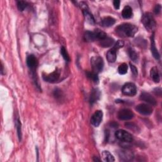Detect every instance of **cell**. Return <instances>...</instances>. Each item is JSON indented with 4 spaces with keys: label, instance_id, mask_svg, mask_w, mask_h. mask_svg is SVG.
<instances>
[{
    "label": "cell",
    "instance_id": "obj_1",
    "mask_svg": "<svg viewBox=\"0 0 162 162\" xmlns=\"http://www.w3.org/2000/svg\"><path fill=\"white\" fill-rule=\"evenodd\" d=\"M137 30L138 29L136 26L129 23L121 24L115 29L117 34L120 37H134L137 32Z\"/></svg>",
    "mask_w": 162,
    "mask_h": 162
},
{
    "label": "cell",
    "instance_id": "obj_10",
    "mask_svg": "<svg viewBox=\"0 0 162 162\" xmlns=\"http://www.w3.org/2000/svg\"><path fill=\"white\" fill-rule=\"evenodd\" d=\"M60 76V72L58 70H56L50 74L43 76V79L48 83H54L58 81Z\"/></svg>",
    "mask_w": 162,
    "mask_h": 162
},
{
    "label": "cell",
    "instance_id": "obj_27",
    "mask_svg": "<svg viewBox=\"0 0 162 162\" xmlns=\"http://www.w3.org/2000/svg\"><path fill=\"white\" fill-rule=\"evenodd\" d=\"M127 70H128V65L125 63L121 64L118 68V73L120 75L126 74L127 73Z\"/></svg>",
    "mask_w": 162,
    "mask_h": 162
},
{
    "label": "cell",
    "instance_id": "obj_33",
    "mask_svg": "<svg viewBox=\"0 0 162 162\" xmlns=\"http://www.w3.org/2000/svg\"><path fill=\"white\" fill-rule=\"evenodd\" d=\"M130 67H131V72L132 73V74L135 76H137V74H138V72H137V68L132 63H130Z\"/></svg>",
    "mask_w": 162,
    "mask_h": 162
},
{
    "label": "cell",
    "instance_id": "obj_37",
    "mask_svg": "<svg viewBox=\"0 0 162 162\" xmlns=\"http://www.w3.org/2000/svg\"><path fill=\"white\" fill-rule=\"evenodd\" d=\"M1 67H2V70H1L2 74H3V63H2V66H1Z\"/></svg>",
    "mask_w": 162,
    "mask_h": 162
},
{
    "label": "cell",
    "instance_id": "obj_32",
    "mask_svg": "<svg viewBox=\"0 0 162 162\" xmlns=\"http://www.w3.org/2000/svg\"><path fill=\"white\" fill-rule=\"evenodd\" d=\"M54 96L57 99H60L62 98V92L60 90H58V89H56V90H55L54 91Z\"/></svg>",
    "mask_w": 162,
    "mask_h": 162
},
{
    "label": "cell",
    "instance_id": "obj_9",
    "mask_svg": "<svg viewBox=\"0 0 162 162\" xmlns=\"http://www.w3.org/2000/svg\"><path fill=\"white\" fill-rule=\"evenodd\" d=\"M80 6H81V7L83 8V14L84 16V18L86 19V21L87 23L93 25V24L95 23V20H94L93 15L90 12V11H89L87 5L84 3H81Z\"/></svg>",
    "mask_w": 162,
    "mask_h": 162
},
{
    "label": "cell",
    "instance_id": "obj_8",
    "mask_svg": "<svg viewBox=\"0 0 162 162\" xmlns=\"http://www.w3.org/2000/svg\"><path fill=\"white\" fill-rule=\"evenodd\" d=\"M103 117V113L101 110H97L91 118V123L95 127H98L101 124Z\"/></svg>",
    "mask_w": 162,
    "mask_h": 162
},
{
    "label": "cell",
    "instance_id": "obj_5",
    "mask_svg": "<svg viewBox=\"0 0 162 162\" xmlns=\"http://www.w3.org/2000/svg\"><path fill=\"white\" fill-rule=\"evenodd\" d=\"M122 92L124 95L133 96L137 93V87L134 84L129 83L124 85L122 89Z\"/></svg>",
    "mask_w": 162,
    "mask_h": 162
},
{
    "label": "cell",
    "instance_id": "obj_24",
    "mask_svg": "<svg viewBox=\"0 0 162 162\" xmlns=\"http://www.w3.org/2000/svg\"><path fill=\"white\" fill-rule=\"evenodd\" d=\"M84 40L87 42H93L96 40V37L94 32L86 31L84 36Z\"/></svg>",
    "mask_w": 162,
    "mask_h": 162
},
{
    "label": "cell",
    "instance_id": "obj_6",
    "mask_svg": "<svg viewBox=\"0 0 162 162\" xmlns=\"http://www.w3.org/2000/svg\"><path fill=\"white\" fill-rule=\"evenodd\" d=\"M118 118L120 120H129L133 118L134 113L129 109H122L118 113Z\"/></svg>",
    "mask_w": 162,
    "mask_h": 162
},
{
    "label": "cell",
    "instance_id": "obj_25",
    "mask_svg": "<svg viewBox=\"0 0 162 162\" xmlns=\"http://www.w3.org/2000/svg\"><path fill=\"white\" fill-rule=\"evenodd\" d=\"M15 126L17 128V134L19 141H20L22 139V127H21V122L19 118L15 120Z\"/></svg>",
    "mask_w": 162,
    "mask_h": 162
},
{
    "label": "cell",
    "instance_id": "obj_35",
    "mask_svg": "<svg viewBox=\"0 0 162 162\" xmlns=\"http://www.w3.org/2000/svg\"><path fill=\"white\" fill-rule=\"evenodd\" d=\"M120 2L118 0H115L113 2V6H114L115 9L117 10H118L120 9Z\"/></svg>",
    "mask_w": 162,
    "mask_h": 162
},
{
    "label": "cell",
    "instance_id": "obj_36",
    "mask_svg": "<svg viewBox=\"0 0 162 162\" xmlns=\"http://www.w3.org/2000/svg\"><path fill=\"white\" fill-rule=\"evenodd\" d=\"M154 93H155L156 95L161 96V90L160 88H156L155 90H154Z\"/></svg>",
    "mask_w": 162,
    "mask_h": 162
},
{
    "label": "cell",
    "instance_id": "obj_28",
    "mask_svg": "<svg viewBox=\"0 0 162 162\" xmlns=\"http://www.w3.org/2000/svg\"><path fill=\"white\" fill-rule=\"evenodd\" d=\"M125 125L126 126L127 128H128L129 129H130L131 131H132L135 132H139V127H137V125H136L134 123H130V122H127L125 124Z\"/></svg>",
    "mask_w": 162,
    "mask_h": 162
},
{
    "label": "cell",
    "instance_id": "obj_16",
    "mask_svg": "<svg viewBox=\"0 0 162 162\" xmlns=\"http://www.w3.org/2000/svg\"><path fill=\"white\" fill-rule=\"evenodd\" d=\"M122 15L123 18L125 19H129L132 18L133 16V12H132V8L129 6H125L122 10Z\"/></svg>",
    "mask_w": 162,
    "mask_h": 162
},
{
    "label": "cell",
    "instance_id": "obj_29",
    "mask_svg": "<svg viewBox=\"0 0 162 162\" xmlns=\"http://www.w3.org/2000/svg\"><path fill=\"white\" fill-rule=\"evenodd\" d=\"M17 8L19 11L22 12L26 9V7L27 6V3L23 1H19L17 2Z\"/></svg>",
    "mask_w": 162,
    "mask_h": 162
},
{
    "label": "cell",
    "instance_id": "obj_13",
    "mask_svg": "<svg viewBox=\"0 0 162 162\" xmlns=\"http://www.w3.org/2000/svg\"><path fill=\"white\" fill-rule=\"evenodd\" d=\"M151 53L154 58L157 60L160 59V56L156 48V44L155 41V36H154V34L151 37Z\"/></svg>",
    "mask_w": 162,
    "mask_h": 162
},
{
    "label": "cell",
    "instance_id": "obj_2",
    "mask_svg": "<svg viewBox=\"0 0 162 162\" xmlns=\"http://www.w3.org/2000/svg\"><path fill=\"white\" fill-rule=\"evenodd\" d=\"M142 22L145 29L150 32L154 31L157 27L156 21L150 13H145L142 18Z\"/></svg>",
    "mask_w": 162,
    "mask_h": 162
},
{
    "label": "cell",
    "instance_id": "obj_19",
    "mask_svg": "<svg viewBox=\"0 0 162 162\" xmlns=\"http://www.w3.org/2000/svg\"><path fill=\"white\" fill-rule=\"evenodd\" d=\"M114 43V40L111 37H107L103 40H100V45L103 48H108L112 46Z\"/></svg>",
    "mask_w": 162,
    "mask_h": 162
},
{
    "label": "cell",
    "instance_id": "obj_7",
    "mask_svg": "<svg viewBox=\"0 0 162 162\" xmlns=\"http://www.w3.org/2000/svg\"><path fill=\"white\" fill-rule=\"evenodd\" d=\"M136 111L143 115H150L153 113V108L149 104H139L136 107Z\"/></svg>",
    "mask_w": 162,
    "mask_h": 162
},
{
    "label": "cell",
    "instance_id": "obj_21",
    "mask_svg": "<svg viewBox=\"0 0 162 162\" xmlns=\"http://www.w3.org/2000/svg\"><path fill=\"white\" fill-rule=\"evenodd\" d=\"M128 54L130 58L134 62H137L139 60V55L135 50H134L133 48H130L128 50Z\"/></svg>",
    "mask_w": 162,
    "mask_h": 162
},
{
    "label": "cell",
    "instance_id": "obj_20",
    "mask_svg": "<svg viewBox=\"0 0 162 162\" xmlns=\"http://www.w3.org/2000/svg\"><path fill=\"white\" fill-rule=\"evenodd\" d=\"M107 60L110 63L115 62L117 59V51L112 48L110 50H109L107 54Z\"/></svg>",
    "mask_w": 162,
    "mask_h": 162
},
{
    "label": "cell",
    "instance_id": "obj_4",
    "mask_svg": "<svg viewBox=\"0 0 162 162\" xmlns=\"http://www.w3.org/2000/svg\"><path fill=\"white\" fill-rule=\"evenodd\" d=\"M115 135L117 138L121 141L125 143H131L133 141L132 136L124 130H118L116 131Z\"/></svg>",
    "mask_w": 162,
    "mask_h": 162
},
{
    "label": "cell",
    "instance_id": "obj_23",
    "mask_svg": "<svg viewBox=\"0 0 162 162\" xmlns=\"http://www.w3.org/2000/svg\"><path fill=\"white\" fill-rule=\"evenodd\" d=\"M94 33L95 35V37H96V40H103L104 38H106L107 37V34L105 33L104 32L101 30L100 29H96L94 31Z\"/></svg>",
    "mask_w": 162,
    "mask_h": 162
},
{
    "label": "cell",
    "instance_id": "obj_34",
    "mask_svg": "<svg viewBox=\"0 0 162 162\" xmlns=\"http://www.w3.org/2000/svg\"><path fill=\"white\" fill-rule=\"evenodd\" d=\"M161 6L159 4L157 5L155 7V9H154V12H155V13L157 15L160 14L161 12Z\"/></svg>",
    "mask_w": 162,
    "mask_h": 162
},
{
    "label": "cell",
    "instance_id": "obj_18",
    "mask_svg": "<svg viewBox=\"0 0 162 162\" xmlns=\"http://www.w3.org/2000/svg\"><path fill=\"white\" fill-rule=\"evenodd\" d=\"M119 157L122 161H131L133 158L132 154L127 151H122L119 154Z\"/></svg>",
    "mask_w": 162,
    "mask_h": 162
},
{
    "label": "cell",
    "instance_id": "obj_30",
    "mask_svg": "<svg viewBox=\"0 0 162 162\" xmlns=\"http://www.w3.org/2000/svg\"><path fill=\"white\" fill-rule=\"evenodd\" d=\"M60 53H61V55L63 56V58L65 59V60H66L67 62H70V56H69V54H68L66 49L64 47H62L61 48Z\"/></svg>",
    "mask_w": 162,
    "mask_h": 162
},
{
    "label": "cell",
    "instance_id": "obj_12",
    "mask_svg": "<svg viewBox=\"0 0 162 162\" xmlns=\"http://www.w3.org/2000/svg\"><path fill=\"white\" fill-rule=\"evenodd\" d=\"M27 65L28 67L32 71H34L38 65V61L36 56L30 55L27 58Z\"/></svg>",
    "mask_w": 162,
    "mask_h": 162
},
{
    "label": "cell",
    "instance_id": "obj_17",
    "mask_svg": "<svg viewBox=\"0 0 162 162\" xmlns=\"http://www.w3.org/2000/svg\"><path fill=\"white\" fill-rule=\"evenodd\" d=\"M150 76H151V77L152 78V79L153 80L154 82L156 83H160V77L159 72H158L157 67H154L151 69Z\"/></svg>",
    "mask_w": 162,
    "mask_h": 162
},
{
    "label": "cell",
    "instance_id": "obj_38",
    "mask_svg": "<svg viewBox=\"0 0 162 162\" xmlns=\"http://www.w3.org/2000/svg\"><path fill=\"white\" fill-rule=\"evenodd\" d=\"M94 161H100V159H98V158H96V157H94Z\"/></svg>",
    "mask_w": 162,
    "mask_h": 162
},
{
    "label": "cell",
    "instance_id": "obj_31",
    "mask_svg": "<svg viewBox=\"0 0 162 162\" xmlns=\"http://www.w3.org/2000/svg\"><path fill=\"white\" fill-rule=\"evenodd\" d=\"M124 46V42L123 41V40H117V43H115V44H114V46H113V48L114 50H115L116 51H117L118 49H120V48H122Z\"/></svg>",
    "mask_w": 162,
    "mask_h": 162
},
{
    "label": "cell",
    "instance_id": "obj_15",
    "mask_svg": "<svg viewBox=\"0 0 162 162\" xmlns=\"http://www.w3.org/2000/svg\"><path fill=\"white\" fill-rule=\"evenodd\" d=\"M115 22H116V20L115 19H113V17H107L102 19L101 22V26L104 27H110L114 25Z\"/></svg>",
    "mask_w": 162,
    "mask_h": 162
},
{
    "label": "cell",
    "instance_id": "obj_14",
    "mask_svg": "<svg viewBox=\"0 0 162 162\" xmlns=\"http://www.w3.org/2000/svg\"><path fill=\"white\" fill-rule=\"evenodd\" d=\"M101 96V92L98 90V89H94V90L91 91V95H90V101L91 104H93L96 102L98 101Z\"/></svg>",
    "mask_w": 162,
    "mask_h": 162
},
{
    "label": "cell",
    "instance_id": "obj_22",
    "mask_svg": "<svg viewBox=\"0 0 162 162\" xmlns=\"http://www.w3.org/2000/svg\"><path fill=\"white\" fill-rule=\"evenodd\" d=\"M102 158L104 161L113 162L115 161V158L108 151H103L102 153Z\"/></svg>",
    "mask_w": 162,
    "mask_h": 162
},
{
    "label": "cell",
    "instance_id": "obj_26",
    "mask_svg": "<svg viewBox=\"0 0 162 162\" xmlns=\"http://www.w3.org/2000/svg\"><path fill=\"white\" fill-rule=\"evenodd\" d=\"M86 74L87 76L90 79H91L93 81H94L95 83H98L99 78L98 76V74H96V73L94 72H87Z\"/></svg>",
    "mask_w": 162,
    "mask_h": 162
},
{
    "label": "cell",
    "instance_id": "obj_3",
    "mask_svg": "<svg viewBox=\"0 0 162 162\" xmlns=\"http://www.w3.org/2000/svg\"><path fill=\"white\" fill-rule=\"evenodd\" d=\"M91 63L94 72L98 74L102 71L104 67V62L100 56H94L91 59Z\"/></svg>",
    "mask_w": 162,
    "mask_h": 162
},
{
    "label": "cell",
    "instance_id": "obj_11",
    "mask_svg": "<svg viewBox=\"0 0 162 162\" xmlns=\"http://www.w3.org/2000/svg\"><path fill=\"white\" fill-rule=\"evenodd\" d=\"M139 98L141 100L147 103L153 105V106H155V105L157 104V101L155 98H154V97L150 93H146V92L142 93L140 95Z\"/></svg>",
    "mask_w": 162,
    "mask_h": 162
}]
</instances>
